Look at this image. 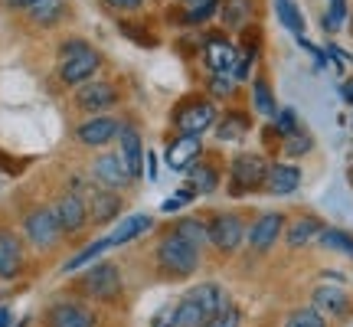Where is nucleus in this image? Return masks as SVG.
<instances>
[{"instance_id":"obj_8","label":"nucleus","mask_w":353,"mask_h":327,"mask_svg":"<svg viewBox=\"0 0 353 327\" xmlns=\"http://www.w3.org/2000/svg\"><path fill=\"white\" fill-rule=\"evenodd\" d=\"M52 210H56V219H59V226H63V236H79V232L92 223L88 203L82 193H63Z\"/></svg>"},{"instance_id":"obj_44","label":"nucleus","mask_w":353,"mask_h":327,"mask_svg":"<svg viewBox=\"0 0 353 327\" xmlns=\"http://www.w3.org/2000/svg\"><path fill=\"white\" fill-rule=\"evenodd\" d=\"M13 324V311L7 304H0V327H10Z\"/></svg>"},{"instance_id":"obj_35","label":"nucleus","mask_w":353,"mask_h":327,"mask_svg":"<svg viewBox=\"0 0 353 327\" xmlns=\"http://www.w3.org/2000/svg\"><path fill=\"white\" fill-rule=\"evenodd\" d=\"M219 3H223V0H200V3H190L187 23H206V20H213L216 13L223 10Z\"/></svg>"},{"instance_id":"obj_17","label":"nucleus","mask_w":353,"mask_h":327,"mask_svg":"<svg viewBox=\"0 0 353 327\" xmlns=\"http://www.w3.org/2000/svg\"><path fill=\"white\" fill-rule=\"evenodd\" d=\"M88 216H92V223L95 226H108L114 223L118 216H121V197H118V190H92V200H88Z\"/></svg>"},{"instance_id":"obj_42","label":"nucleus","mask_w":353,"mask_h":327,"mask_svg":"<svg viewBox=\"0 0 353 327\" xmlns=\"http://www.w3.org/2000/svg\"><path fill=\"white\" fill-rule=\"evenodd\" d=\"M144 174L151 177V180H157V154L154 151L144 154Z\"/></svg>"},{"instance_id":"obj_2","label":"nucleus","mask_w":353,"mask_h":327,"mask_svg":"<svg viewBox=\"0 0 353 327\" xmlns=\"http://www.w3.org/2000/svg\"><path fill=\"white\" fill-rule=\"evenodd\" d=\"M157 265L164 268L170 278H187L200 268V249L190 246L183 236H176L174 229L157 242Z\"/></svg>"},{"instance_id":"obj_10","label":"nucleus","mask_w":353,"mask_h":327,"mask_svg":"<svg viewBox=\"0 0 353 327\" xmlns=\"http://www.w3.org/2000/svg\"><path fill=\"white\" fill-rule=\"evenodd\" d=\"M76 105L79 112H88V115L108 112L112 105H118V88L112 82H85L76 92Z\"/></svg>"},{"instance_id":"obj_13","label":"nucleus","mask_w":353,"mask_h":327,"mask_svg":"<svg viewBox=\"0 0 353 327\" xmlns=\"http://www.w3.org/2000/svg\"><path fill=\"white\" fill-rule=\"evenodd\" d=\"M144 144H141V135L134 125H121V131H118V157L125 161L128 174L138 180L141 174H144Z\"/></svg>"},{"instance_id":"obj_33","label":"nucleus","mask_w":353,"mask_h":327,"mask_svg":"<svg viewBox=\"0 0 353 327\" xmlns=\"http://www.w3.org/2000/svg\"><path fill=\"white\" fill-rule=\"evenodd\" d=\"M285 327H327V317L314 308H298L285 317Z\"/></svg>"},{"instance_id":"obj_31","label":"nucleus","mask_w":353,"mask_h":327,"mask_svg":"<svg viewBox=\"0 0 353 327\" xmlns=\"http://www.w3.org/2000/svg\"><path fill=\"white\" fill-rule=\"evenodd\" d=\"M275 13H278V20H281V26L291 30L294 37H301L304 33V17H301V10L294 7V0H278Z\"/></svg>"},{"instance_id":"obj_47","label":"nucleus","mask_w":353,"mask_h":327,"mask_svg":"<svg viewBox=\"0 0 353 327\" xmlns=\"http://www.w3.org/2000/svg\"><path fill=\"white\" fill-rule=\"evenodd\" d=\"M180 3H200V0H180Z\"/></svg>"},{"instance_id":"obj_1","label":"nucleus","mask_w":353,"mask_h":327,"mask_svg":"<svg viewBox=\"0 0 353 327\" xmlns=\"http://www.w3.org/2000/svg\"><path fill=\"white\" fill-rule=\"evenodd\" d=\"M59 79H63V86H85L92 82V76L99 72L101 66V56L99 50L85 43V39H65L63 46H59Z\"/></svg>"},{"instance_id":"obj_20","label":"nucleus","mask_w":353,"mask_h":327,"mask_svg":"<svg viewBox=\"0 0 353 327\" xmlns=\"http://www.w3.org/2000/svg\"><path fill=\"white\" fill-rule=\"evenodd\" d=\"M301 187V170L294 164H272L268 177H265V190L275 193V197H288Z\"/></svg>"},{"instance_id":"obj_40","label":"nucleus","mask_w":353,"mask_h":327,"mask_svg":"<svg viewBox=\"0 0 353 327\" xmlns=\"http://www.w3.org/2000/svg\"><path fill=\"white\" fill-rule=\"evenodd\" d=\"M343 17H347V0H330V13H327V30H337L343 23Z\"/></svg>"},{"instance_id":"obj_7","label":"nucleus","mask_w":353,"mask_h":327,"mask_svg":"<svg viewBox=\"0 0 353 327\" xmlns=\"http://www.w3.org/2000/svg\"><path fill=\"white\" fill-rule=\"evenodd\" d=\"M245 239V226H242V216L236 213H216L213 223H210V246L223 252V255H232V252L242 246Z\"/></svg>"},{"instance_id":"obj_43","label":"nucleus","mask_w":353,"mask_h":327,"mask_svg":"<svg viewBox=\"0 0 353 327\" xmlns=\"http://www.w3.org/2000/svg\"><path fill=\"white\" fill-rule=\"evenodd\" d=\"M39 0H7V7L10 10H30V7H37Z\"/></svg>"},{"instance_id":"obj_25","label":"nucleus","mask_w":353,"mask_h":327,"mask_svg":"<svg viewBox=\"0 0 353 327\" xmlns=\"http://www.w3.org/2000/svg\"><path fill=\"white\" fill-rule=\"evenodd\" d=\"M174 232L176 236H183V239H187L190 246H196V249L210 246V226H206L203 219H196V216H183V219H176Z\"/></svg>"},{"instance_id":"obj_4","label":"nucleus","mask_w":353,"mask_h":327,"mask_svg":"<svg viewBox=\"0 0 353 327\" xmlns=\"http://www.w3.org/2000/svg\"><path fill=\"white\" fill-rule=\"evenodd\" d=\"M23 232L37 249H52V246H59V239H63V226H59L52 206H33L23 216Z\"/></svg>"},{"instance_id":"obj_29","label":"nucleus","mask_w":353,"mask_h":327,"mask_svg":"<svg viewBox=\"0 0 353 327\" xmlns=\"http://www.w3.org/2000/svg\"><path fill=\"white\" fill-rule=\"evenodd\" d=\"M317 242H321L324 249L341 252V255L353 259V236H350V232H343V229H321V236H317Z\"/></svg>"},{"instance_id":"obj_23","label":"nucleus","mask_w":353,"mask_h":327,"mask_svg":"<svg viewBox=\"0 0 353 327\" xmlns=\"http://www.w3.org/2000/svg\"><path fill=\"white\" fill-rule=\"evenodd\" d=\"M190 298L200 301V308L210 317H216L223 308H226V295H223V288H219L216 281H203V285H196V288L190 291Z\"/></svg>"},{"instance_id":"obj_26","label":"nucleus","mask_w":353,"mask_h":327,"mask_svg":"<svg viewBox=\"0 0 353 327\" xmlns=\"http://www.w3.org/2000/svg\"><path fill=\"white\" fill-rule=\"evenodd\" d=\"M187 180H190V187L196 190V193H213V190L219 187V170H216L213 164L196 161L187 170Z\"/></svg>"},{"instance_id":"obj_6","label":"nucleus","mask_w":353,"mask_h":327,"mask_svg":"<svg viewBox=\"0 0 353 327\" xmlns=\"http://www.w3.org/2000/svg\"><path fill=\"white\" fill-rule=\"evenodd\" d=\"M174 121L180 135H196L200 138L203 131H210L216 125V105L210 99H190L176 108Z\"/></svg>"},{"instance_id":"obj_5","label":"nucleus","mask_w":353,"mask_h":327,"mask_svg":"<svg viewBox=\"0 0 353 327\" xmlns=\"http://www.w3.org/2000/svg\"><path fill=\"white\" fill-rule=\"evenodd\" d=\"M82 291L95 301L112 304L121 298V272L114 262H95L82 278Z\"/></svg>"},{"instance_id":"obj_12","label":"nucleus","mask_w":353,"mask_h":327,"mask_svg":"<svg viewBox=\"0 0 353 327\" xmlns=\"http://www.w3.org/2000/svg\"><path fill=\"white\" fill-rule=\"evenodd\" d=\"M92 177L99 180L101 187H108V190H125V187L134 184V177L128 174L125 161H121L118 154H99L95 164H92Z\"/></svg>"},{"instance_id":"obj_34","label":"nucleus","mask_w":353,"mask_h":327,"mask_svg":"<svg viewBox=\"0 0 353 327\" xmlns=\"http://www.w3.org/2000/svg\"><path fill=\"white\" fill-rule=\"evenodd\" d=\"M249 17H252V0H226L223 20H226L229 26H242Z\"/></svg>"},{"instance_id":"obj_22","label":"nucleus","mask_w":353,"mask_h":327,"mask_svg":"<svg viewBox=\"0 0 353 327\" xmlns=\"http://www.w3.org/2000/svg\"><path fill=\"white\" fill-rule=\"evenodd\" d=\"M210 324V315L200 308V301H193V298H183V301L174 308V315H170V327H206Z\"/></svg>"},{"instance_id":"obj_37","label":"nucleus","mask_w":353,"mask_h":327,"mask_svg":"<svg viewBox=\"0 0 353 327\" xmlns=\"http://www.w3.org/2000/svg\"><path fill=\"white\" fill-rule=\"evenodd\" d=\"M298 112L294 108H278V115H275V131L281 135V138H288V135H294L298 131Z\"/></svg>"},{"instance_id":"obj_41","label":"nucleus","mask_w":353,"mask_h":327,"mask_svg":"<svg viewBox=\"0 0 353 327\" xmlns=\"http://www.w3.org/2000/svg\"><path fill=\"white\" fill-rule=\"evenodd\" d=\"M112 10H125V13H134V10H141V3L144 0H105Z\"/></svg>"},{"instance_id":"obj_36","label":"nucleus","mask_w":353,"mask_h":327,"mask_svg":"<svg viewBox=\"0 0 353 327\" xmlns=\"http://www.w3.org/2000/svg\"><path fill=\"white\" fill-rule=\"evenodd\" d=\"M311 148H314V141H311V131H304V128H298L294 135L285 138V154H288V157H301V154H307Z\"/></svg>"},{"instance_id":"obj_18","label":"nucleus","mask_w":353,"mask_h":327,"mask_svg":"<svg viewBox=\"0 0 353 327\" xmlns=\"http://www.w3.org/2000/svg\"><path fill=\"white\" fill-rule=\"evenodd\" d=\"M23 272V246L10 229H0V278L13 281Z\"/></svg>"},{"instance_id":"obj_9","label":"nucleus","mask_w":353,"mask_h":327,"mask_svg":"<svg viewBox=\"0 0 353 327\" xmlns=\"http://www.w3.org/2000/svg\"><path fill=\"white\" fill-rule=\"evenodd\" d=\"M203 63L213 76H236V66H239V50L223 37H210L203 46Z\"/></svg>"},{"instance_id":"obj_3","label":"nucleus","mask_w":353,"mask_h":327,"mask_svg":"<svg viewBox=\"0 0 353 327\" xmlns=\"http://www.w3.org/2000/svg\"><path fill=\"white\" fill-rule=\"evenodd\" d=\"M268 167L272 164L265 161L262 154H239L236 161L229 164V193L242 197V193H252V190L265 187Z\"/></svg>"},{"instance_id":"obj_11","label":"nucleus","mask_w":353,"mask_h":327,"mask_svg":"<svg viewBox=\"0 0 353 327\" xmlns=\"http://www.w3.org/2000/svg\"><path fill=\"white\" fill-rule=\"evenodd\" d=\"M118 131H121L118 118H112V115H95V118H88L85 125H79L76 138H79V144H85V148H105V144L118 141Z\"/></svg>"},{"instance_id":"obj_14","label":"nucleus","mask_w":353,"mask_h":327,"mask_svg":"<svg viewBox=\"0 0 353 327\" xmlns=\"http://www.w3.org/2000/svg\"><path fill=\"white\" fill-rule=\"evenodd\" d=\"M203 154V138L196 135H183V138H176L170 148H167V167L174 170V174H187L193 164L200 161Z\"/></svg>"},{"instance_id":"obj_46","label":"nucleus","mask_w":353,"mask_h":327,"mask_svg":"<svg viewBox=\"0 0 353 327\" xmlns=\"http://www.w3.org/2000/svg\"><path fill=\"white\" fill-rule=\"evenodd\" d=\"M180 206H183V200H180V197H170V200L164 203V213H174V210H180Z\"/></svg>"},{"instance_id":"obj_16","label":"nucleus","mask_w":353,"mask_h":327,"mask_svg":"<svg viewBox=\"0 0 353 327\" xmlns=\"http://www.w3.org/2000/svg\"><path fill=\"white\" fill-rule=\"evenodd\" d=\"M50 327H95V315L79 301H59L46 311Z\"/></svg>"},{"instance_id":"obj_24","label":"nucleus","mask_w":353,"mask_h":327,"mask_svg":"<svg viewBox=\"0 0 353 327\" xmlns=\"http://www.w3.org/2000/svg\"><path fill=\"white\" fill-rule=\"evenodd\" d=\"M321 219L317 216H301L298 223H291V229H288V246L291 249H304L307 242H314L317 236H321Z\"/></svg>"},{"instance_id":"obj_38","label":"nucleus","mask_w":353,"mask_h":327,"mask_svg":"<svg viewBox=\"0 0 353 327\" xmlns=\"http://www.w3.org/2000/svg\"><path fill=\"white\" fill-rule=\"evenodd\" d=\"M236 92V76H210V95L213 99H229Z\"/></svg>"},{"instance_id":"obj_32","label":"nucleus","mask_w":353,"mask_h":327,"mask_svg":"<svg viewBox=\"0 0 353 327\" xmlns=\"http://www.w3.org/2000/svg\"><path fill=\"white\" fill-rule=\"evenodd\" d=\"M105 249H112V242H108V239L92 242L88 249H82V252H79V255H72V259H69V262L63 265V272H76V268H82V265L95 262V259H99V255H101V252H105Z\"/></svg>"},{"instance_id":"obj_28","label":"nucleus","mask_w":353,"mask_h":327,"mask_svg":"<svg viewBox=\"0 0 353 327\" xmlns=\"http://www.w3.org/2000/svg\"><path fill=\"white\" fill-rule=\"evenodd\" d=\"M26 13H30V20L37 26H52L65 13V7H63V0H39L37 7H30Z\"/></svg>"},{"instance_id":"obj_27","label":"nucleus","mask_w":353,"mask_h":327,"mask_svg":"<svg viewBox=\"0 0 353 327\" xmlns=\"http://www.w3.org/2000/svg\"><path fill=\"white\" fill-rule=\"evenodd\" d=\"M252 105L262 118H275L278 115V101H275V95H272V86H268L265 79H255L252 82Z\"/></svg>"},{"instance_id":"obj_15","label":"nucleus","mask_w":353,"mask_h":327,"mask_svg":"<svg viewBox=\"0 0 353 327\" xmlns=\"http://www.w3.org/2000/svg\"><path fill=\"white\" fill-rule=\"evenodd\" d=\"M281 229H285V213H265L259 216L249 229V246L255 252H268L281 239Z\"/></svg>"},{"instance_id":"obj_30","label":"nucleus","mask_w":353,"mask_h":327,"mask_svg":"<svg viewBox=\"0 0 353 327\" xmlns=\"http://www.w3.org/2000/svg\"><path fill=\"white\" fill-rule=\"evenodd\" d=\"M245 131H249V118L239 112H229L226 118L216 125V138L219 141H239Z\"/></svg>"},{"instance_id":"obj_39","label":"nucleus","mask_w":353,"mask_h":327,"mask_svg":"<svg viewBox=\"0 0 353 327\" xmlns=\"http://www.w3.org/2000/svg\"><path fill=\"white\" fill-rule=\"evenodd\" d=\"M239 321H242L239 308L226 304V308H223V311H219L216 317H210V324H206V327H239Z\"/></svg>"},{"instance_id":"obj_45","label":"nucleus","mask_w":353,"mask_h":327,"mask_svg":"<svg viewBox=\"0 0 353 327\" xmlns=\"http://www.w3.org/2000/svg\"><path fill=\"white\" fill-rule=\"evenodd\" d=\"M341 99H343V101H350V105H353V79H347V82L341 86Z\"/></svg>"},{"instance_id":"obj_21","label":"nucleus","mask_w":353,"mask_h":327,"mask_svg":"<svg viewBox=\"0 0 353 327\" xmlns=\"http://www.w3.org/2000/svg\"><path fill=\"white\" fill-rule=\"evenodd\" d=\"M151 226H154V219L148 213H131L114 226V232L108 236V242H112V246H128V242H134L138 236H144Z\"/></svg>"},{"instance_id":"obj_19","label":"nucleus","mask_w":353,"mask_h":327,"mask_svg":"<svg viewBox=\"0 0 353 327\" xmlns=\"http://www.w3.org/2000/svg\"><path fill=\"white\" fill-rule=\"evenodd\" d=\"M311 308L321 311L324 317H343L350 311V295L343 288H330V285H321L311 295Z\"/></svg>"}]
</instances>
